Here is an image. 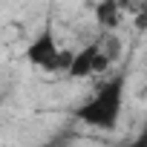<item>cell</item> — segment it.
Wrapping results in <instances>:
<instances>
[{
  "instance_id": "277c9868",
  "label": "cell",
  "mask_w": 147,
  "mask_h": 147,
  "mask_svg": "<svg viewBox=\"0 0 147 147\" xmlns=\"http://www.w3.org/2000/svg\"><path fill=\"white\" fill-rule=\"evenodd\" d=\"M130 147H147V138H144V136H138V138H136Z\"/></svg>"
},
{
  "instance_id": "3957f363",
  "label": "cell",
  "mask_w": 147,
  "mask_h": 147,
  "mask_svg": "<svg viewBox=\"0 0 147 147\" xmlns=\"http://www.w3.org/2000/svg\"><path fill=\"white\" fill-rule=\"evenodd\" d=\"M95 23L104 32H115L121 23V3L118 0H98L95 6Z\"/></svg>"
},
{
  "instance_id": "6da1fadb",
  "label": "cell",
  "mask_w": 147,
  "mask_h": 147,
  "mask_svg": "<svg viewBox=\"0 0 147 147\" xmlns=\"http://www.w3.org/2000/svg\"><path fill=\"white\" fill-rule=\"evenodd\" d=\"M124 110V81L113 78L95 90V95L78 110V121L95 130H115Z\"/></svg>"
},
{
  "instance_id": "7a4b0ae2",
  "label": "cell",
  "mask_w": 147,
  "mask_h": 147,
  "mask_svg": "<svg viewBox=\"0 0 147 147\" xmlns=\"http://www.w3.org/2000/svg\"><path fill=\"white\" fill-rule=\"evenodd\" d=\"M95 52H98V40L87 43V46H84V49H78V52H72L66 72H69L72 78H90V75H92V61H95Z\"/></svg>"
}]
</instances>
